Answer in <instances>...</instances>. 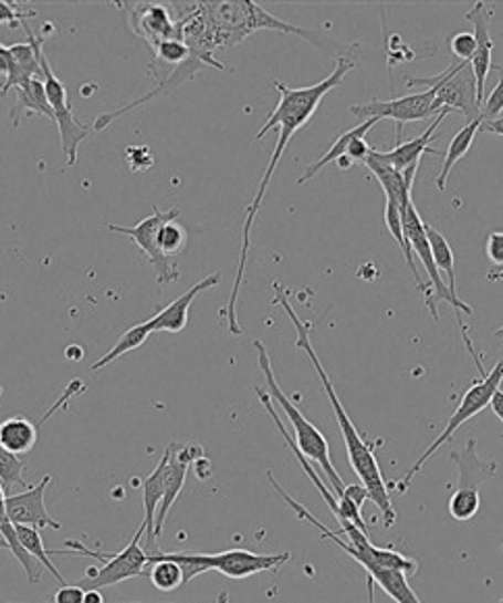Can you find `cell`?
<instances>
[{
	"mask_svg": "<svg viewBox=\"0 0 503 603\" xmlns=\"http://www.w3.org/2000/svg\"><path fill=\"white\" fill-rule=\"evenodd\" d=\"M155 553L158 558L165 560H174L175 564H179V569L184 572V585L191 583L196 576L210 572L209 553H191V552H148Z\"/></svg>",
	"mask_w": 503,
	"mask_h": 603,
	"instance_id": "4dcf8cb0",
	"label": "cell"
},
{
	"mask_svg": "<svg viewBox=\"0 0 503 603\" xmlns=\"http://www.w3.org/2000/svg\"><path fill=\"white\" fill-rule=\"evenodd\" d=\"M129 28L142 38L153 51L167 40H181V25L175 21L165 4L138 2L129 11Z\"/></svg>",
	"mask_w": 503,
	"mask_h": 603,
	"instance_id": "4fadbf2b",
	"label": "cell"
},
{
	"mask_svg": "<svg viewBox=\"0 0 503 603\" xmlns=\"http://www.w3.org/2000/svg\"><path fill=\"white\" fill-rule=\"evenodd\" d=\"M476 439H469L467 448L462 451H451L450 460L458 466L460 470V481H458V491H472L479 493V487L483 482L495 477L497 465L495 462H485L476 454Z\"/></svg>",
	"mask_w": 503,
	"mask_h": 603,
	"instance_id": "d6986e66",
	"label": "cell"
},
{
	"mask_svg": "<svg viewBox=\"0 0 503 603\" xmlns=\"http://www.w3.org/2000/svg\"><path fill=\"white\" fill-rule=\"evenodd\" d=\"M491 15H493V9L486 7V2H476L467 13V19L474 25L472 34L476 38V54L470 61V70L474 73L479 104H483V101H485L486 77L493 70L491 54H493L495 42L491 38Z\"/></svg>",
	"mask_w": 503,
	"mask_h": 603,
	"instance_id": "2e32d148",
	"label": "cell"
},
{
	"mask_svg": "<svg viewBox=\"0 0 503 603\" xmlns=\"http://www.w3.org/2000/svg\"><path fill=\"white\" fill-rule=\"evenodd\" d=\"M18 531L19 543L23 545V550L30 553L32 558H35L42 566H46V570L53 574L54 579L61 583V585H67V581L63 579V574L56 570L51 558H49V550L44 548V541H42V534L35 529V527H25V524H18L15 527Z\"/></svg>",
	"mask_w": 503,
	"mask_h": 603,
	"instance_id": "f1b7e54d",
	"label": "cell"
},
{
	"mask_svg": "<svg viewBox=\"0 0 503 603\" xmlns=\"http://www.w3.org/2000/svg\"><path fill=\"white\" fill-rule=\"evenodd\" d=\"M144 533H146V527L142 522L138 533L134 534V539L123 548L122 552L117 553L94 552V550H87L86 545H82L80 541H67L70 552L56 553H73V555H87V558L101 560L103 566L87 569L86 579L77 583V586H82L84 591H90V589L101 591L105 586L119 585L123 581H129L134 576L144 574V569L148 566V552L139 545Z\"/></svg>",
	"mask_w": 503,
	"mask_h": 603,
	"instance_id": "52a82bcc",
	"label": "cell"
},
{
	"mask_svg": "<svg viewBox=\"0 0 503 603\" xmlns=\"http://www.w3.org/2000/svg\"><path fill=\"white\" fill-rule=\"evenodd\" d=\"M21 28L25 30L28 42H21L11 49V70L7 73L2 86H0V96L4 98L9 92H15L21 86H25L28 82H32L35 77L42 80V65H40V54L44 52V42L46 38L35 35L28 21L21 23Z\"/></svg>",
	"mask_w": 503,
	"mask_h": 603,
	"instance_id": "5bb4252c",
	"label": "cell"
},
{
	"mask_svg": "<svg viewBox=\"0 0 503 603\" xmlns=\"http://www.w3.org/2000/svg\"><path fill=\"white\" fill-rule=\"evenodd\" d=\"M479 375H481V380L474 381L469 389H467V394L460 399L458 408L451 414L450 420H448V425H446V429L439 433V437H434L433 444H431V446L427 448V451L418 458L415 466L408 470V475L396 485L399 493H406V491H408L410 482L415 481V477L422 470V466L427 465V460H429L431 456H434L437 449L441 448V446H446V444L450 441L451 437H453V433L458 432L464 423H469L472 416L483 413L486 406L491 404V397H493V394H495V392L500 389V385H502L503 358L497 362L491 371L479 373Z\"/></svg>",
	"mask_w": 503,
	"mask_h": 603,
	"instance_id": "8992f818",
	"label": "cell"
},
{
	"mask_svg": "<svg viewBox=\"0 0 503 603\" xmlns=\"http://www.w3.org/2000/svg\"><path fill=\"white\" fill-rule=\"evenodd\" d=\"M0 603H4V602H0Z\"/></svg>",
	"mask_w": 503,
	"mask_h": 603,
	"instance_id": "c3c4849f",
	"label": "cell"
},
{
	"mask_svg": "<svg viewBox=\"0 0 503 603\" xmlns=\"http://www.w3.org/2000/svg\"><path fill=\"white\" fill-rule=\"evenodd\" d=\"M427 86L434 90V108H450L460 111L467 119L479 121L481 117V104L476 98V82L474 73L470 70V63H451L450 67L441 71L433 77H408L406 87Z\"/></svg>",
	"mask_w": 503,
	"mask_h": 603,
	"instance_id": "ba28073f",
	"label": "cell"
},
{
	"mask_svg": "<svg viewBox=\"0 0 503 603\" xmlns=\"http://www.w3.org/2000/svg\"><path fill=\"white\" fill-rule=\"evenodd\" d=\"M434 90H427L420 94H408L391 101H370V103L356 104L349 108L352 115L360 119H394L398 121V142L401 138V125L415 123V121L429 119L434 113Z\"/></svg>",
	"mask_w": 503,
	"mask_h": 603,
	"instance_id": "8fae6325",
	"label": "cell"
},
{
	"mask_svg": "<svg viewBox=\"0 0 503 603\" xmlns=\"http://www.w3.org/2000/svg\"><path fill=\"white\" fill-rule=\"evenodd\" d=\"M148 566H150V583L158 591H175L184 586V572L174 560L158 558L155 553H148Z\"/></svg>",
	"mask_w": 503,
	"mask_h": 603,
	"instance_id": "f546056e",
	"label": "cell"
},
{
	"mask_svg": "<svg viewBox=\"0 0 503 603\" xmlns=\"http://www.w3.org/2000/svg\"><path fill=\"white\" fill-rule=\"evenodd\" d=\"M450 49L460 63H470L474 59V54H476V38L472 32H460V34L451 35Z\"/></svg>",
	"mask_w": 503,
	"mask_h": 603,
	"instance_id": "e575fe53",
	"label": "cell"
},
{
	"mask_svg": "<svg viewBox=\"0 0 503 603\" xmlns=\"http://www.w3.org/2000/svg\"><path fill=\"white\" fill-rule=\"evenodd\" d=\"M186 243H188V231H186L184 225L179 223V219L163 225V229L158 231V246H160L163 254L169 257V259H175L177 254H181Z\"/></svg>",
	"mask_w": 503,
	"mask_h": 603,
	"instance_id": "d6a6232c",
	"label": "cell"
},
{
	"mask_svg": "<svg viewBox=\"0 0 503 603\" xmlns=\"http://www.w3.org/2000/svg\"><path fill=\"white\" fill-rule=\"evenodd\" d=\"M495 337H502L503 340V328H500L497 329V331H495Z\"/></svg>",
	"mask_w": 503,
	"mask_h": 603,
	"instance_id": "7dc6e473",
	"label": "cell"
},
{
	"mask_svg": "<svg viewBox=\"0 0 503 603\" xmlns=\"http://www.w3.org/2000/svg\"><path fill=\"white\" fill-rule=\"evenodd\" d=\"M86 591L82 586L65 585L54 593V603H84Z\"/></svg>",
	"mask_w": 503,
	"mask_h": 603,
	"instance_id": "f35d334b",
	"label": "cell"
},
{
	"mask_svg": "<svg viewBox=\"0 0 503 603\" xmlns=\"http://www.w3.org/2000/svg\"><path fill=\"white\" fill-rule=\"evenodd\" d=\"M373 593H375V591H373V581L368 579V603H373Z\"/></svg>",
	"mask_w": 503,
	"mask_h": 603,
	"instance_id": "f6af8a7d",
	"label": "cell"
},
{
	"mask_svg": "<svg viewBox=\"0 0 503 603\" xmlns=\"http://www.w3.org/2000/svg\"><path fill=\"white\" fill-rule=\"evenodd\" d=\"M448 115H450V108H441L439 115H437L433 123L425 129L422 136L410 139V142H399L394 150L385 153V158H387L398 171L404 173L406 169L415 167V165H420L422 155H441V153H437V150L431 148V142L437 139V127H439V123L446 119Z\"/></svg>",
	"mask_w": 503,
	"mask_h": 603,
	"instance_id": "ffe728a7",
	"label": "cell"
},
{
	"mask_svg": "<svg viewBox=\"0 0 503 603\" xmlns=\"http://www.w3.org/2000/svg\"><path fill=\"white\" fill-rule=\"evenodd\" d=\"M502 77L497 82V86L493 87V92L485 96V101L481 104V117L483 121H493L500 117L503 111V70Z\"/></svg>",
	"mask_w": 503,
	"mask_h": 603,
	"instance_id": "8d00e7d4",
	"label": "cell"
},
{
	"mask_svg": "<svg viewBox=\"0 0 503 603\" xmlns=\"http://www.w3.org/2000/svg\"><path fill=\"white\" fill-rule=\"evenodd\" d=\"M53 481L51 475L42 477V481L25 489L23 493L15 496H7V514L11 518V522L25 524V527H35V529H61V522H56L44 503V493L49 489V485Z\"/></svg>",
	"mask_w": 503,
	"mask_h": 603,
	"instance_id": "9a60e30c",
	"label": "cell"
},
{
	"mask_svg": "<svg viewBox=\"0 0 503 603\" xmlns=\"http://www.w3.org/2000/svg\"><path fill=\"white\" fill-rule=\"evenodd\" d=\"M292 560V553H254L248 550H227L209 553L210 570L221 572L227 579H248L259 572H275Z\"/></svg>",
	"mask_w": 503,
	"mask_h": 603,
	"instance_id": "7c38bea8",
	"label": "cell"
},
{
	"mask_svg": "<svg viewBox=\"0 0 503 603\" xmlns=\"http://www.w3.org/2000/svg\"><path fill=\"white\" fill-rule=\"evenodd\" d=\"M254 347L259 352V366H261L262 375L266 380V385H269V396L273 397V402H277L281 406V410L285 413V416L290 418L292 427L295 432V446L297 449L306 456L314 460L316 465L323 468L327 481H329V487L333 489V493L337 496V500L344 496V489H346V482L342 479V475L337 472V468L331 462V451H329V441L323 433L318 432L314 427L313 423L304 416V414L297 410L294 402L290 397L283 394L281 385H279L277 380H275V373H273V362L269 358V352L262 342H254Z\"/></svg>",
	"mask_w": 503,
	"mask_h": 603,
	"instance_id": "277c9868",
	"label": "cell"
},
{
	"mask_svg": "<svg viewBox=\"0 0 503 603\" xmlns=\"http://www.w3.org/2000/svg\"><path fill=\"white\" fill-rule=\"evenodd\" d=\"M179 208H169V210H160L155 205L153 208V215L144 221H139L136 227H122V225L108 223L106 227L113 231V233H122L127 236L129 240L136 241L139 246V250L146 254L148 262L153 264L155 273H157V281L160 285L165 283H171L177 277V262L175 259H169L163 254L160 246H158V231L163 229V225L169 223V221H177L179 219Z\"/></svg>",
	"mask_w": 503,
	"mask_h": 603,
	"instance_id": "30bf717a",
	"label": "cell"
},
{
	"mask_svg": "<svg viewBox=\"0 0 503 603\" xmlns=\"http://www.w3.org/2000/svg\"><path fill=\"white\" fill-rule=\"evenodd\" d=\"M153 333H155V331H153L148 321H146V323H139V325L129 329V331H125L122 337H119V342L113 345L101 361L94 362L90 371H92V373H98V371L105 368L106 364H111V362L122 358L125 354H129L132 350H138L139 345L146 344V340H148Z\"/></svg>",
	"mask_w": 503,
	"mask_h": 603,
	"instance_id": "83f0119b",
	"label": "cell"
},
{
	"mask_svg": "<svg viewBox=\"0 0 503 603\" xmlns=\"http://www.w3.org/2000/svg\"><path fill=\"white\" fill-rule=\"evenodd\" d=\"M171 451L174 448L169 446L167 451L163 454L157 468L153 470V475L146 477V481L142 485V496H144V527H146V545L150 552H157V539H155V518H157L158 506L165 493V477H167V468L171 460ZM146 550V552H148Z\"/></svg>",
	"mask_w": 503,
	"mask_h": 603,
	"instance_id": "ac0fdd59",
	"label": "cell"
},
{
	"mask_svg": "<svg viewBox=\"0 0 503 603\" xmlns=\"http://www.w3.org/2000/svg\"><path fill=\"white\" fill-rule=\"evenodd\" d=\"M385 225H387L389 233L394 236V240L398 241L399 248H401V252H404V259H406V262H408L410 273H412L415 281H417L418 292L425 295L427 306H429V311H431V314H433L434 321H439V312H437V306H434L433 292H431V288H429V285H427L422 279H420L417 262H415V254H412V248H410V243H408L406 236H404L401 208H399L398 202H394V200H389V198H387V207H385Z\"/></svg>",
	"mask_w": 503,
	"mask_h": 603,
	"instance_id": "44dd1931",
	"label": "cell"
},
{
	"mask_svg": "<svg viewBox=\"0 0 503 603\" xmlns=\"http://www.w3.org/2000/svg\"><path fill=\"white\" fill-rule=\"evenodd\" d=\"M38 13L34 9H21L15 2H7V0H0V25L7 23V25H15V23H25L28 19H34Z\"/></svg>",
	"mask_w": 503,
	"mask_h": 603,
	"instance_id": "d590c367",
	"label": "cell"
},
{
	"mask_svg": "<svg viewBox=\"0 0 503 603\" xmlns=\"http://www.w3.org/2000/svg\"><path fill=\"white\" fill-rule=\"evenodd\" d=\"M23 468H25V460L19 458L15 454L7 451V449L0 446V482H2V489L4 493L9 496L11 487L19 485V487H30L28 482L23 481Z\"/></svg>",
	"mask_w": 503,
	"mask_h": 603,
	"instance_id": "1f68e13d",
	"label": "cell"
},
{
	"mask_svg": "<svg viewBox=\"0 0 503 603\" xmlns=\"http://www.w3.org/2000/svg\"><path fill=\"white\" fill-rule=\"evenodd\" d=\"M155 54H157V59H160L163 63H169V65H174V67H179L181 63L188 61L190 51H188V46H186L184 40H167V42H163V44L158 46Z\"/></svg>",
	"mask_w": 503,
	"mask_h": 603,
	"instance_id": "836d02e7",
	"label": "cell"
},
{
	"mask_svg": "<svg viewBox=\"0 0 503 603\" xmlns=\"http://www.w3.org/2000/svg\"><path fill=\"white\" fill-rule=\"evenodd\" d=\"M486 259L493 262V271H503V231H493L486 238Z\"/></svg>",
	"mask_w": 503,
	"mask_h": 603,
	"instance_id": "74e56055",
	"label": "cell"
},
{
	"mask_svg": "<svg viewBox=\"0 0 503 603\" xmlns=\"http://www.w3.org/2000/svg\"><path fill=\"white\" fill-rule=\"evenodd\" d=\"M221 275L214 273V275L205 277L202 281H198L193 288H190L184 295H179L177 300H174L169 306H165L163 311L157 312L148 323L155 333H181L184 329L188 328V321H190V309L196 300L198 293L210 290L214 285H219Z\"/></svg>",
	"mask_w": 503,
	"mask_h": 603,
	"instance_id": "e0dca14e",
	"label": "cell"
},
{
	"mask_svg": "<svg viewBox=\"0 0 503 603\" xmlns=\"http://www.w3.org/2000/svg\"><path fill=\"white\" fill-rule=\"evenodd\" d=\"M9 70H11V49L0 44V75L7 77Z\"/></svg>",
	"mask_w": 503,
	"mask_h": 603,
	"instance_id": "60d3db41",
	"label": "cell"
},
{
	"mask_svg": "<svg viewBox=\"0 0 503 603\" xmlns=\"http://www.w3.org/2000/svg\"><path fill=\"white\" fill-rule=\"evenodd\" d=\"M481 129L486 134H495V136H503V117H497L493 121H483Z\"/></svg>",
	"mask_w": 503,
	"mask_h": 603,
	"instance_id": "b9f144b4",
	"label": "cell"
},
{
	"mask_svg": "<svg viewBox=\"0 0 503 603\" xmlns=\"http://www.w3.org/2000/svg\"><path fill=\"white\" fill-rule=\"evenodd\" d=\"M481 125H483V119L479 121H470V123H467L455 136H453V139L450 142V146H448V150H446V158H443V167H441V173H439V177H437V181H434V186H437V190L443 191L446 190V186H448V177H450L451 169L464 158V156L469 155L470 146H472V142H474V138H476V134L481 132Z\"/></svg>",
	"mask_w": 503,
	"mask_h": 603,
	"instance_id": "d4e9b609",
	"label": "cell"
},
{
	"mask_svg": "<svg viewBox=\"0 0 503 603\" xmlns=\"http://www.w3.org/2000/svg\"><path fill=\"white\" fill-rule=\"evenodd\" d=\"M38 441V427L25 416H11L0 423V446L15 454L23 456L34 449Z\"/></svg>",
	"mask_w": 503,
	"mask_h": 603,
	"instance_id": "7402d4cb",
	"label": "cell"
},
{
	"mask_svg": "<svg viewBox=\"0 0 503 603\" xmlns=\"http://www.w3.org/2000/svg\"><path fill=\"white\" fill-rule=\"evenodd\" d=\"M82 389H84V381H80V380L73 381V383H71L70 385V389H67V394H65V396L61 397V399H59V402L54 404L53 408H51V413L44 414V418H42V423H46L51 414L56 413V410H59V408H61V406H63V404H65V402H67V399H70L71 396H75V394H77V392H82Z\"/></svg>",
	"mask_w": 503,
	"mask_h": 603,
	"instance_id": "ab89813d",
	"label": "cell"
},
{
	"mask_svg": "<svg viewBox=\"0 0 503 603\" xmlns=\"http://www.w3.org/2000/svg\"><path fill=\"white\" fill-rule=\"evenodd\" d=\"M0 548H7L9 552L13 553L19 560V564L25 570L28 579L32 583H38L40 581V569H38V560L32 558L30 553L23 550V545L19 543L18 531H15V524L11 522V518L7 514V493L2 489V482H0Z\"/></svg>",
	"mask_w": 503,
	"mask_h": 603,
	"instance_id": "603a6c76",
	"label": "cell"
},
{
	"mask_svg": "<svg viewBox=\"0 0 503 603\" xmlns=\"http://www.w3.org/2000/svg\"><path fill=\"white\" fill-rule=\"evenodd\" d=\"M486 279H489V281H500V279H503V271H493V269H491Z\"/></svg>",
	"mask_w": 503,
	"mask_h": 603,
	"instance_id": "ee69618b",
	"label": "cell"
},
{
	"mask_svg": "<svg viewBox=\"0 0 503 603\" xmlns=\"http://www.w3.org/2000/svg\"><path fill=\"white\" fill-rule=\"evenodd\" d=\"M273 290H275V300L273 304L281 306L285 314L290 316V321L294 323L295 331H297V340H295V347L302 350L308 361L313 362L314 371L318 375V380L323 383V389L325 394L329 397L331 408H333V414H335V420L339 425V432H342V437H344V444H346L347 449V460H349V466L352 470L358 475L360 482L365 485L368 496L373 503L381 510L383 514V527L385 529H391L398 520V514H396V508L391 503V498H389V489H387V482L383 479L381 466L377 462V456L373 448L368 446V441H365V437L358 432V427L354 425V420L349 418V414L346 413L342 399L337 396L335 392V385L331 381L329 373L325 371L323 362L318 358L316 350L313 347V342H311V329H313V323H304L297 314H295L294 306L290 304V298H287V292L283 290V285L279 281H273Z\"/></svg>",
	"mask_w": 503,
	"mask_h": 603,
	"instance_id": "3957f363",
	"label": "cell"
},
{
	"mask_svg": "<svg viewBox=\"0 0 503 603\" xmlns=\"http://www.w3.org/2000/svg\"><path fill=\"white\" fill-rule=\"evenodd\" d=\"M427 229V238H429V246H431V252H433L434 264L439 269V273L448 277V290H450L451 298L462 302L458 298V288H455V254L451 250L450 241L446 240V236L434 229L433 225L425 223Z\"/></svg>",
	"mask_w": 503,
	"mask_h": 603,
	"instance_id": "4316f807",
	"label": "cell"
},
{
	"mask_svg": "<svg viewBox=\"0 0 503 603\" xmlns=\"http://www.w3.org/2000/svg\"><path fill=\"white\" fill-rule=\"evenodd\" d=\"M381 119H365L363 123H358L356 127H352L349 132H346V134H342L339 138L335 139V144L331 146L329 150L325 153V155L321 156L316 163H313V165H308L306 169H304V173L300 175V179H297V184L302 186V184H306V181H311L313 179L314 175L316 173L321 171L323 167H327L329 163H337L339 158H344V156L347 155V148H349V144L354 142L356 138H366V134L377 125Z\"/></svg>",
	"mask_w": 503,
	"mask_h": 603,
	"instance_id": "cb8c5ba5",
	"label": "cell"
},
{
	"mask_svg": "<svg viewBox=\"0 0 503 603\" xmlns=\"http://www.w3.org/2000/svg\"><path fill=\"white\" fill-rule=\"evenodd\" d=\"M181 40L186 42L190 59L202 63V67L227 71L221 61H217L214 52L221 49L238 46L245 38L261 30H273L281 34H294L316 49H327L321 35L294 25L290 21L275 18L261 4L250 0H214V2H196L188 13L179 19Z\"/></svg>",
	"mask_w": 503,
	"mask_h": 603,
	"instance_id": "7a4b0ae2",
	"label": "cell"
},
{
	"mask_svg": "<svg viewBox=\"0 0 503 603\" xmlns=\"http://www.w3.org/2000/svg\"><path fill=\"white\" fill-rule=\"evenodd\" d=\"M489 406H491V410H493V413H495V416H497V418H500V420H502V423H503V392H502V387H500V389H497V392H495V394H493V397H491V404H489Z\"/></svg>",
	"mask_w": 503,
	"mask_h": 603,
	"instance_id": "7bdbcfd3",
	"label": "cell"
},
{
	"mask_svg": "<svg viewBox=\"0 0 503 603\" xmlns=\"http://www.w3.org/2000/svg\"><path fill=\"white\" fill-rule=\"evenodd\" d=\"M40 65H42V82H44V90H46V98H49V104L53 106L54 123H56L59 134H61L63 155L67 156V165H75L77 150H80L82 142L90 138L94 127L75 119L70 104V96H67V87L56 77V73L51 67L44 52L40 54Z\"/></svg>",
	"mask_w": 503,
	"mask_h": 603,
	"instance_id": "9c48e42d",
	"label": "cell"
},
{
	"mask_svg": "<svg viewBox=\"0 0 503 603\" xmlns=\"http://www.w3.org/2000/svg\"><path fill=\"white\" fill-rule=\"evenodd\" d=\"M15 94H18V103H15V108L11 111V121L15 127H18L23 113H35V115H44V117L54 121L53 106L49 104L44 82L40 77H35L25 86L15 90Z\"/></svg>",
	"mask_w": 503,
	"mask_h": 603,
	"instance_id": "484cf974",
	"label": "cell"
},
{
	"mask_svg": "<svg viewBox=\"0 0 503 603\" xmlns=\"http://www.w3.org/2000/svg\"><path fill=\"white\" fill-rule=\"evenodd\" d=\"M354 65H356L354 56L352 54H344V56H337L335 70L331 71L329 75L323 82H318L314 86L290 87L285 86L283 82H279V80L273 82V86L279 92L277 108L269 115V119L262 125L261 132L254 136V142H259L271 129L279 127L277 146H275V150L271 155V160H269V165L264 169L261 184H259V191H256L252 205L248 207L245 221H243L240 262H238V271H235V279H233V290H231L229 304H227L226 309L227 328H229L231 335H242L243 329L240 325V319H238V295H240V288H242L245 262H248V252H250V233H252V227H254V221H256V215L261 210L262 200H264L266 190H269V184H271V179L275 175V169H277L279 160H281V156L285 153L287 144L294 138L295 132H300L308 121L313 119L318 104L323 103V98L329 94L331 90L339 87V84L346 80L347 73L354 70Z\"/></svg>",
	"mask_w": 503,
	"mask_h": 603,
	"instance_id": "6da1fadb",
	"label": "cell"
},
{
	"mask_svg": "<svg viewBox=\"0 0 503 603\" xmlns=\"http://www.w3.org/2000/svg\"><path fill=\"white\" fill-rule=\"evenodd\" d=\"M227 600H229V597H227V593H226V591H223V593H221V595H219V602H217V603H227Z\"/></svg>",
	"mask_w": 503,
	"mask_h": 603,
	"instance_id": "bcb514c9",
	"label": "cell"
},
{
	"mask_svg": "<svg viewBox=\"0 0 503 603\" xmlns=\"http://www.w3.org/2000/svg\"><path fill=\"white\" fill-rule=\"evenodd\" d=\"M269 481H271V485H273V489L277 491L279 496L285 500V503L294 510L295 514L297 517L302 518V520H306L308 524H313L314 529H318L321 531V534L325 537V539H329V541H333L337 548H342L344 552L349 555V558H354L363 569L366 570V574H368V579L373 581V583H377V585L381 586L383 591L394 600L396 603H422L420 600H418L417 593H415V589L410 586V583H408V576L404 574V572H399V570L394 569H383V566H379L377 562H373L370 558H366L365 553L358 552V550H354L349 543H347L346 539H344V534L342 533H335V531H331V529H327L318 518L313 517L300 501H295L281 485H279L277 479L269 472Z\"/></svg>",
	"mask_w": 503,
	"mask_h": 603,
	"instance_id": "5b68a950",
	"label": "cell"
}]
</instances>
